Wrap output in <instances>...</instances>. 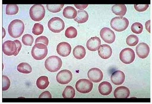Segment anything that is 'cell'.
<instances>
[{
  "label": "cell",
  "instance_id": "1",
  "mask_svg": "<svg viewBox=\"0 0 152 104\" xmlns=\"http://www.w3.org/2000/svg\"><path fill=\"white\" fill-rule=\"evenodd\" d=\"M24 30V24L20 19H15L9 25V34L14 38H19L23 34Z\"/></svg>",
  "mask_w": 152,
  "mask_h": 104
},
{
  "label": "cell",
  "instance_id": "2",
  "mask_svg": "<svg viewBox=\"0 0 152 104\" xmlns=\"http://www.w3.org/2000/svg\"><path fill=\"white\" fill-rule=\"evenodd\" d=\"M62 66V61L57 56H51L47 58L45 62V66L48 71L55 73L58 71Z\"/></svg>",
  "mask_w": 152,
  "mask_h": 104
},
{
  "label": "cell",
  "instance_id": "3",
  "mask_svg": "<svg viewBox=\"0 0 152 104\" xmlns=\"http://www.w3.org/2000/svg\"><path fill=\"white\" fill-rule=\"evenodd\" d=\"M129 25V21L124 17H115L111 19L110 25L114 30L117 32L125 31Z\"/></svg>",
  "mask_w": 152,
  "mask_h": 104
},
{
  "label": "cell",
  "instance_id": "4",
  "mask_svg": "<svg viewBox=\"0 0 152 104\" xmlns=\"http://www.w3.org/2000/svg\"><path fill=\"white\" fill-rule=\"evenodd\" d=\"M31 54L33 58L36 60H41L46 58L47 55V47L45 44H35L32 49Z\"/></svg>",
  "mask_w": 152,
  "mask_h": 104
},
{
  "label": "cell",
  "instance_id": "5",
  "mask_svg": "<svg viewBox=\"0 0 152 104\" xmlns=\"http://www.w3.org/2000/svg\"><path fill=\"white\" fill-rule=\"evenodd\" d=\"M46 11L43 5L35 4L30 8V17L35 22H39L43 19L45 16Z\"/></svg>",
  "mask_w": 152,
  "mask_h": 104
},
{
  "label": "cell",
  "instance_id": "6",
  "mask_svg": "<svg viewBox=\"0 0 152 104\" xmlns=\"http://www.w3.org/2000/svg\"><path fill=\"white\" fill-rule=\"evenodd\" d=\"M49 30L54 33H60L65 28V24L62 19L59 17H53L48 23Z\"/></svg>",
  "mask_w": 152,
  "mask_h": 104
},
{
  "label": "cell",
  "instance_id": "7",
  "mask_svg": "<svg viewBox=\"0 0 152 104\" xmlns=\"http://www.w3.org/2000/svg\"><path fill=\"white\" fill-rule=\"evenodd\" d=\"M93 88V83L87 79H81L76 82V90L79 93H89L92 90Z\"/></svg>",
  "mask_w": 152,
  "mask_h": 104
},
{
  "label": "cell",
  "instance_id": "8",
  "mask_svg": "<svg viewBox=\"0 0 152 104\" xmlns=\"http://www.w3.org/2000/svg\"><path fill=\"white\" fill-rule=\"evenodd\" d=\"M120 59L123 63L130 64L135 59V53L133 49L126 48L123 49L120 54Z\"/></svg>",
  "mask_w": 152,
  "mask_h": 104
},
{
  "label": "cell",
  "instance_id": "9",
  "mask_svg": "<svg viewBox=\"0 0 152 104\" xmlns=\"http://www.w3.org/2000/svg\"><path fill=\"white\" fill-rule=\"evenodd\" d=\"M72 79V74L70 70L66 69L60 71L56 76L57 82L61 84H66L70 82Z\"/></svg>",
  "mask_w": 152,
  "mask_h": 104
},
{
  "label": "cell",
  "instance_id": "10",
  "mask_svg": "<svg viewBox=\"0 0 152 104\" xmlns=\"http://www.w3.org/2000/svg\"><path fill=\"white\" fill-rule=\"evenodd\" d=\"M100 36L103 41L107 44H113L116 39L114 31L108 28L102 29L100 31Z\"/></svg>",
  "mask_w": 152,
  "mask_h": 104
},
{
  "label": "cell",
  "instance_id": "11",
  "mask_svg": "<svg viewBox=\"0 0 152 104\" xmlns=\"http://www.w3.org/2000/svg\"><path fill=\"white\" fill-rule=\"evenodd\" d=\"M3 53L7 56L15 55L17 51V47L15 42L8 40L4 42L2 45Z\"/></svg>",
  "mask_w": 152,
  "mask_h": 104
},
{
  "label": "cell",
  "instance_id": "12",
  "mask_svg": "<svg viewBox=\"0 0 152 104\" xmlns=\"http://www.w3.org/2000/svg\"><path fill=\"white\" fill-rule=\"evenodd\" d=\"M87 75L90 81L94 83L100 82L103 79V73L100 69L97 68L90 69L88 71Z\"/></svg>",
  "mask_w": 152,
  "mask_h": 104
},
{
  "label": "cell",
  "instance_id": "13",
  "mask_svg": "<svg viewBox=\"0 0 152 104\" xmlns=\"http://www.w3.org/2000/svg\"><path fill=\"white\" fill-rule=\"evenodd\" d=\"M150 52L149 47L147 44L144 42L139 44L136 47V53L139 58L145 59L149 55Z\"/></svg>",
  "mask_w": 152,
  "mask_h": 104
},
{
  "label": "cell",
  "instance_id": "14",
  "mask_svg": "<svg viewBox=\"0 0 152 104\" xmlns=\"http://www.w3.org/2000/svg\"><path fill=\"white\" fill-rule=\"evenodd\" d=\"M57 53L62 57H66L70 55L71 52V47L66 42H62L57 45L56 48Z\"/></svg>",
  "mask_w": 152,
  "mask_h": 104
},
{
  "label": "cell",
  "instance_id": "15",
  "mask_svg": "<svg viewBox=\"0 0 152 104\" xmlns=\"http://www.w3.org/2000/svg\"><path fill=\"white\" fill-rule=\"evenodd\" d=\"M125 79V74L121 70L115 71L111 75V82L115 85H119L122 84L124 82Z\"/></svg>",
  "mask_w": 152,
  "mask_h": 104
},
{
  "label": "cell",
  "instance_id": "16",
  "mask_svg": "<svg viewBox=\"0 0 152 104\" xmlns=\"http://www.w3.org/2000/svg\"><path fill=\"white\" fill-rule=\"evenodd\" d=\"M101 44V40L99 37H94L90 38L86 43L87 49L90 51L95 52L99 49Z\"/></svg>",
  "mask_w": 152,
  "mask_h": 104
},
{
  "label": "cell",
  "instance_id": "17",
  "mask_svg": "<svg viewBox=\"0 0 152 104\" xmlns=\"http://www.w3.org/2000/svg\"><path fill=\"white\" fill-rule=\"evenodd\" d=\"M112 52L113 51L111 47L107 44L101 45L99 49H98L99 55L103 59H108L110 58L112 55Z\"/></svg>",
  "mask_w": 152,
  "mask_h": 104
},
{
  "label": "cell",
  "instance_id": "18",
  "mask_svg": "<svg viewBox=\"0 0 152 104\" xmlns=\"http://www.w3.org/2000/svg\"><path fill=\"white\" fill-rule=\"evenodd\" d=\"M114 94L116 98H127L130 94V91L125 86H120L115 90Z\"/></svg>",
  "mask_w": 152,
  "mask_h": 104
},
{
  "label": "cell",
  "instance_id": "19",
  "mask_svg": "<svg viewBox=\"0 0 152 104\" xmlns=\"http://www.w3.org/2000/svg\"><path fill=\"white\" fill-rule=\"evenodd\" d=\"M113 90L111 84L108 82H103L99 85V91L103 96H108Z\"/></svg>",
  "mask_w": 152,
  "mask_h": 104
},
{
  "label": "cell",
  "instance_id": "20",
  "mask_svg": "<svg viewBox=\"0 0 152 104\" xmlns=\"http://www.w3.org/2000/svg\"><path fill=\"white\" fill-rule=\"evenodd\" d=\"M63 15L68 19H75L77 15V11L71 6H68L63 10Z\"/></svg>",
  "mask_w": 152,
  "mask_h": 104
},
{
  "label": "cell",
  "instance_id": "21",
  "mask_svg": "<svg viewBox=\"0 0 152 104\" xmlns=\"http://www.w3.org/2000/svg\"><path fill=\"white\" fill-rule=\"evenodd\" d=\"M73 54L76 59L81 60L83 59L86 55V50L84 47L82 45H78L75 47L73 49Z\"/></svg>",
  "mask_w": 152,
  "mask_h": 104
},
{
  "label": "cell",
  "instance_id": "22",
  "mask_svg": "<svg viewBox=\"0 0 152 104\" xmlns=\"http://www.w3.org/2000/svg\"><path fill=\"white\" fill-rule=\"evenodd\" d=\"M111 10L114 14L116 15L117 16L122 17L124 16L127 11L126 7L124 4L114 5L112 7Z\"/></svg>",
  "mask_w": 152,
  "mask_h": 104
},
{
  "label": "cell",
  "instance_id": "23",
  "mask_svg": "<svg viewBox=\"0 0 152 104\" xmlns=\"http://www.w3.org/2000/svg\"><path fill=\"white\" fill-rule=\"evenodd\" d=\"M88 18V14L85 10H78L77 11V17L74 20L79 24H82L87 22Z\"/></svg>",
  "mask_w": 152,
  "mask_h": 104
},
{
  "label": "cell",
  "instance_id": "24",
  "mask_svg": "<svg viewBox=\"0 0 152 104\" xmlns=\"http://www.w3.org/2000/svg\"><path fill=\"white\" fill-rule=\"evenodd\" d=\"M49 84L48 78L46 76L40 77L37 81V86L39 89L41 90L46 89L48 86Z\"/></svg>",
  "mask_w": 152,
  "mask_h": 104
},
{
  "label": "cell",
  "instance_id": "25",
  "mask_svg": "<svg viewBox=\"0 0 152 104\" xmlns=\"http://www.w3.org/2000/svg\"><path fill=\"white\" fill-rule=\"evenodd\" d=\"M17 70L22 74H27L32 72V69L28 63L22 62L17 66Z\"/></svg>",
  "mask_w": 152,
  "mask_h": 104
},
{
  "label": "cell",
  "instance_id": "26",
  "mask_svg": "<svg viewBox=\"0 0 152 104\" xmlns=\"http://www.w3.org/2000/svg\"><path fill=\"white\" fill-rule=\"evenodd\" d=\"M75 90L71 86H67L65 88L62 93L63 97L64 98H73L75 96Z\"/></svg>",
  "mask_w": 152,
  "mask_h": 104
},
{
  "label": "cell",
  "instance_id": "27",
  "mask_svg": "<svg viewBox=\"0 0 152 104\" xmlns=\"http://www.w3.org/2000/svg\"><path fill=\"white\" fill-rule=\"evenodd\" d=\"M19 11V8L17 5L8 4L6 6V14L9 15H16Z\"/></svg>",
  "mask_w": 152,
  "mask_h": 104
},
{
  "label": "cell",
  "instance_id": "28",
  "mask_svg": "<svg viewBox=\"0 0 152 104\" xmlns=\"http://www.w3.org/2000/svg\"><path fill=\"white\" fill-rule=\"evenodd\" d=\"M65 36L66 38L69 39L76 38L77 36V31L76 28L73 26H70L67 28L65 31Z\"/></svg>",
  "mask_w": 152,
  "mask_h": 104
},
{
  "label": "cell",
  "instance_id": "29",
  "mask_svg": "<svg viewBox=\"0 0 152 104\" xmlns=\"http://www.w3.org/2000/svg\"><path fill=\"white\" fill-rule=\"evenodd\" d=\"M126 42L130 46H135L139 42L138 37L136 35H130L126 38Z\"/></svg>",
  "mask_w": 152,
  "mask_h": 104
},
{
  "label": "cell",
  "instance_id": "30",
  "mask_svg": "<svg viewBox=\"0 0 152 104\" xmlns=\"http://www.w3.org/2000/svg\"><path fill=\"white\" fill-rule=\"evenodd\" d=\"M131 29L134 33L140 34L143 30V26L140 23L136 22L132 25Z\"/></svg>",
  "mask_w": 152,
  "mask_h": 104
},
{
  "label": "cell",
  "instance_id": "31",
  "mask_svg": "<svg viewBox=\"0 0 152 104\" xmlns=\"http://www.w3.org/2000/svg\"><path fill=\"white\" fill-rule=\"evenodd\" d=\"M64 4H60V5H53V4H48L47 5V8L48 11L53 12V13H57L62 10Z\"/></svg>",
  "mask_w": 152,
  "mask_h": 104
},
{
  "label": "cell",
  "instance_id": "32",
  "mask_svg": "<svg viewBox=\"0 0 152 104\" xmlns=\"http://www.w3.org/2000/svg\"><path fill=\"white\" fill-rule=\"evenodd\" d=\"M34 38L32 36L29 34H25L22 38V42L26 46H31L32 45Z\"/></svg>",
  "mask_w": 152,
  "mask_h": 104
},
{
  "label": "cell",
  "instance_id": "33",
  "mask_svg": "<svg viewBox=\"0 0 152 104\" xmlns=\"http://www.w3.org/2000/svg\"><path fill=\"white\" fill-rule=\"evenodd\" d=\"M44 28L42 25L40 23H35L33 28L32 33L35 36L40 35L44 32Z\"/></svg>",
  "mask_w": 152,
  "mask_h": 104
},
{
  "label": "cell",
  "instance_id": "34",
  "mask_svg": "<svg viewBox=\"0 0 152 104\" xmlns=\"http://www.w3.org/2000/svg\"><path fill=\"white\" fill-rule=\"evenodd\" d=\"M10 86V81L8 77L6 76H3V88L2 90L6 91L9 89Z\"/></svg>",
  "mask_w": 152,
  "mask_h": 104
},
{
  "label": "cell",
  "instance_id": "35",
  "mask_svg": "<svg viewBox=\"0 0 152 104\" xmlns=\"http://www.w3.org/2000/svg\"><path fill=\"white\" fill-rule=\"evenodd\" d=\"M39 43H43L46 45L47 46L48 45L49 40L45 36H41L38 37V38L36 39L35 41V44H39Z\"/></svg>",
  "mask_w": 152,
  "mask_h": 104
},
{
  "label": "cell",
  "instance_id": "36",
  "mask_svg": "<svg viewBox=\"0 0 152 104\" xmlns=\"http://www.w3.org/2000/svg\"><path fill=\"white\" fill-rule=\"evenodd\" d=\"M134 7L137 11L139 12H143L146 10L149 7V4H134Z\"/></svg>",
  "mask_w": 152,
  "mask_h": 104
},
{
  "label": "cell",
  "instance_id": "37",
  "mask_svg": "<svg viewBox=\"0 0 152 104\" xmlns=\"http://www.w3.org/2000/svg\"><path fill=\"white\" fill-rule=\"evenodd\" d=\"M52 96L51 93L49 91H46L41 93L39 96V98H52Z\"/></svg>",
  "mask_w": 152,
  "mask_h": 104
},
{
  "label": "cell",
  "instance_id": "38",
  "mask_svg": "<svg viewBox=\"0 0 152 104\" xmlns=\"http://www.w3.org/2000/svg\"><path fill=\"white\" fill-rule=\"evenodd\" d=\"M14 41L15 42V43L16 44L17 47V52L16 53V54L14 55V56H16V55H18V53H19V52H20V49L22 48V44H21V42H20V41H19L18 40H14Z\"/></svg>",
  "mask_w": 152,
  "mask_h": 104
},
{
  "label": "cell",
  "instance_id": "39",
  "mask_svg": "<svg viewBox=\"0 0 152 104\" xmlns=\"http://www.w3.org/2000/svg\"><path fill=\"white\" fill-rule=\"evenodd\" d=\"M75 6L76 7L77 9H79V10H83V9L86 8L88 7V4H85V5H79V4H75Z\"/></svg>",
  "mask_w": 152,
  "mask_h": 104
},
{
  "label": "cell",
  "instance_id": "40",
  "mask_svg": "<svg viewBox=\"0 0 152 104\" xmlns=\"http://www.w3.org/2000/svg\"><path fill=\"white\" fill-rule=\"evenodd\" d=\"M151 20L148 21L145 24L146 26V29L148 32H149V33H151Z\"/></svg>",
  "mask_w": 152,
  "mask_h": 104
}]
</instances>
